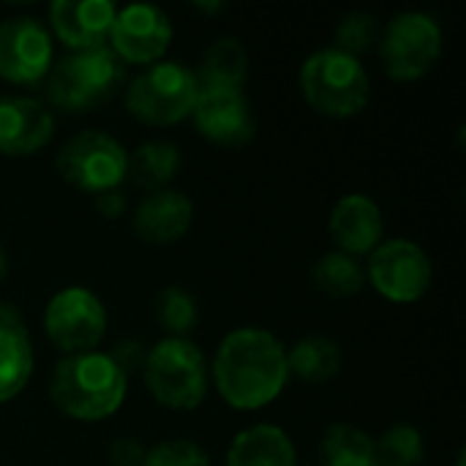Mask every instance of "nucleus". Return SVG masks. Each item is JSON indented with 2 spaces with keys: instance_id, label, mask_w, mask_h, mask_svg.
<instances>
[{
  "instance_id": "nucleus-1",
  "label": "nucleus",
  "mask_w": 466,
  "mask_h": 466,
  "mask_svg": "<svg viewBox=\"0 0 466 466\" xmlns=\"http://www.w3.org/2000/svg\"><path fill=\"white\" fill-rule=\"evenodd\" d=\"M218 396L243 412L273 404L287 382V347L265 328H238L227 333L208 369Z\"/></svg>"
},
{
  "instance_id": "nucleus-2",
  "label": "nucleus",
  "mask_w": 466,
  "mask_h": 466,
  "mask_svg": "<svg viewBox=\"0 0 466 466\" xmlns=\"http://www.w3.org/2000/svg\"><path fill=\"white\" fill-rule=\"evenodd\" d=\"M128 393V377L106 352L66 355L49 380V399L71 420L98 423L112 418Z\"/></svg>"
},
{
  "instance_id": "nucleus-3",
  "label": "nucleus",
  "mask_w": 466,
  "mask_h": 466,
  "mask_svg": "<svg viewBox=\"0 0 466 466\" xmlns=\"http://www.w3.org/2000/svg\"><path fill=\"white\" fill-rule=\"evenodd\" d=\"M300 90L314 112L325 117H352L366 109L371 79L358 57L328 46L303 60Z\"/></svg>"
},
{
  "instance_id": "nucleus-4",
  "label": "nucleus",
  "mask_w": 466,
  "mask_h": 466,
  "mask_svg": "<svg viewBox=\"0 0 466 466\" xmlns=\"http://www.w3.org/2000/svg\"><path fill=\"white\" fill-rule=\"evenodd\" d=\"M126 79L123 60L106 49H85L63 57L49 68L44 93L49 104L60 112H87L104 104Z\"/></svg>"
},
{
  "instance_id": "nucleus-5",
  "label": "nucleus",
  "mask_w": 466,
  "mask_h": 466,
  "mask_svg": "<svg viewBox=\"0 0 466 466\" xmlns=\"http://www.w3.org/2000/svg\"><path fill=\"white\" fill-rule=\"evenodd\" d=\"M145 385L167 410H197L208 396V360L191 339H161L147 350Z\"/></svg>"
},
{
  "instance_id": "nucleus-6",
  "label": "nucleus",
  "mask_w": 466,
  "mask_h": 466,
  "mask_svg": "<svg viewBox=\"0 0 466 466\" xmlns=\"http://www.w3.org/2000/svg\"><path fill=\"white\" fill-rule=\"evenodd\" d=\"M197 74L175 60H158L139 71L126 87V109L147 126H175L191 117L199 98Z\"/></svg>"
},
{
  "instance_id": "nucleus-7",
  "label": "nucleus",
  "mask_w": 466,
  "mask_h": 466,
  "mask_svg": "<svg viewBox=\"0 0 466 466\" xmlns=\"http://www.w3.org/2000/svg\"><path fill=\"white\" fill-rule=\"evenodd\" d=\"M385 74L396 82L426 76L442 55V27L426 11H401L380 33Z\"/></svg>"
},
{
  "instance_id": "nucleus-8",
  "label": "nucleus",
  "mask_w": 466,
  "mask_h": 466,
  "mask_svg": "<svg viewBox=\"0 0 466 466\" xmlns=\"http://www.w3.org/2000/svg\"><path fill=\"white\" fill-rule=\"evenodd\" d=\"M126 161L128 153L112 134L87 128L63 145L57 153V172L68 186L96 197L126 180Z\"/></svg>"
},
{
  "instance_id": "nucleus-9",
  "label": "nucleus",
  "mask_w": 466,
  "mask_h": 466,
  "mask_svg": "<svg viewBox=\"0 0 466 466\" xmlns=\"http://www.w3.org/2000/svg\"><path fill=\"white\" fill-rule=\"evenodd\" d=\"M44 333L63 355L93 352L106 333L104 303L85 287H66L44 309Z\"/></svg>"
},
{
  "instance_id": "nucleus-10",
  "label": "nucleus",
  "mask_w": 466,
  "mask_h": 466,
  "mask_svg": "<svg viewBox=\"0 0 466 466\" xmlns=\"http://www.w3.org/2000/svg\"><path fill=\"white\" fill-rule=\"evenodd\" d=\"M366 279L385 300L407 306V303H418L429 292L434 268L429 254L418 243L407 238H396L380 243L371 251Z\"/></svg>"
},
{
  "instance_id": "nucleus-11",
  "label": "nucleus",
  "mask_w": 466,
  "mask_h": 466,
  "mask_svg": "<svg viewBox=\"0 0 466 466\" xmlns=\"http://www.w3.org/2000/svg\"><path fill=\"white\" fill-rule=\"evenodd\" d=\"M52 68V33L35 16L0 22V76L11 85H35Z\"/></svg>"
},
{
  "instance_id": "nucleus-12",
  "label": "nucleus",
  "mask_w": 466,
  "mask_h": 466,
  "mask_svg": "<svg viewBox=\"0 0 466 466\" xmlns=\"http://www.w3.org/2000/svg\"><path fill=\"white\" fill-rule=\"evenodd\" d=\"M172 41V22L167 11L150 3H131L120 8L109 27L112 52L123 63L153 66L164 57Z\"/></svg>"
},
{
  "instance_id": "nucleus-13",
  "label": "nucleus",
  "mask_w": 466,
  "mask_h": 466,
  "mask_svg": "<svg viewBox=\"0 0 466 466\" xmlns=\"http://www.w3.org/2000/svg\"><path fill=\"white\" fill-rule=\"evenodd\" d=\"M197 131L224 147H243L257 134V117L243 90H199L194 104Z\"/></svg>"
},
{
  "instance_id": "nucleus-14",
  "label": "nucleus",
  "mask_w": 466,
  "mask_h": 466,
  "mask_svg": "<svg viewBox=\"0 0 466 466\" xmlns=\"http://www.w3.org/2000/svg\"><path fill=\"white\" fill-rule=\"evenodd\" d=\"M117 8L109 0H55L49 3V25L60 44L74 52L104 46Z\"/></svg>"
},
{
  "instance_id": "nucleus-15",
  "label": "nucleus",
  "mask_w": 466,
  "mask_h": 466,
  "mask_svg": "<svg viewBox=\"0 0 466 466\" xmlns=\"http://www.w3.org/2000/svg\"><path fill=\"white\" fill-rule=\"evenodd\" d=\"M55 117L46 104L27 96L0 98V153L33 156L52 139Z\"/></svg>"
},
{
  "instance_id": "nucleus-16",
  "label": "nucleus",
  "mask_w": 466,
  "mask_h": 466,
  "mask_svg": "<svg viewBox=\"0 0 466 466\" xmlns=\"http://www.w3.org/2000/svg\"><path fill=\"white\" fill-rule=\"evenodd\" d=\"M328 232L341 254L358 259L360 254H371L380 246L385 232L382 210L366 194H347L333 205Z\"/></svg>"
},
{
  "instance_id": "nucleus-17",
  "label": "nucleus",
  "mask_w": 466,
  "mask_h": 466,
  "mask_svg": "<svg viewBox=\"0 0 466 466\" xmlns=\"http://www.w3.org/2000/svg\"><path fill=\"white\" fill-rule=\"evenodd\" d=\"M194 221V205L183 191L161 188L147 194L139 208L134 210L131 227L139 240L150 246H169L177 243Z\"/></svg>"
},
{
  "instance_id": "nucleus-18",
  "label": "nucleus",
  "mask_w": 466,
  "mask_h": 466,
  "mask_svg": "<svg viewBox=\"0 0 466 466\" xmlns=\"http://www.w3.org/2000/svg\"><path fill=\"white\" fill-rule=\"evenodd\" d=\"M30 330L16 306L0 303V404L16 399L33 377Z\"/></svg>"
},
{
  "instance_id": "nucleus-19",
  "label": "nucleus",
  "mask_w": 466,
  "mask_h": 466,
  "mask_svg": "<svg viewBox=\"0 0 466 466\" xmlns=\"http://www.w3.org/2000/svg\"><path fill=\"white\" fill-rule=\"evenodd\" d=\"M227 466H298V453L284 429L273 423H257L232 440Z\"/></svg>"
},
{
  "instance_id": "nucleus-20",
  "label": "nucleus",
  "mask_w": 466,
  "mask_h": 466,
  "mask_svg": "<svg viewBox=\"0 0 466 466\" xmlns=\"http://www.w3.org/2000/svg\"><path fill=\"white\" fill-rule=\"evenodd\" d=\"M199 79V87L205 90H243L248 76V52L240 38L221 35L216 38L194 71Z\"/></svg>"
},
{
  "instance_id": "nucleus-21",
  "label": "nucleus",
  "mask_w": 466,
  "mask_h": 466,
  "mask_svg": "<svg viewBox=\"0 0 466 466\" xmlns=\"http://www.w3.org/2000/svg\"><path fill=\"white\" fill-rule=\"evenodd\" d=\"M180 169V150L167 139H150L137 145L126 161V180L147 194L167 188Z\"/></svg>"
},
{
  "instance_id": "nucleus-22",
  "label": "nucleus",
  "mask_w": 466,
  "mask_h": 466,
  "mask_svg": "<svg viewBox=\"0 0 466 466\" xmlns=\"http://www.w3.org/2000/svg\"><path fill=\"white\" fill-rule=\"evenodd\" d=\"M341 347L325 336L300 339L292 350H287V369L289 377H298L309 385H325L341 371Z\"/></svg>"
},
{
  "instance_id": "nucleus-23",
  "label": "nucleus",
  "mask_w": 466,
  "mask_h": 466,
  "mask_svg": "<svg viewBox=\"0 0 466 466\" xmlns=\"http://www.w3.org/2000/svg\"><path fill=\"white\" fill-rule=\"evenodd\" d=\"M374 442L369 431L352 423H333L319 445L322 466H377Z\"/></svg>"
},
{
  "instance_id": "nucleus-24",
  "label": "nucleus",
  "mask_w": 466,
  "mask_h": 466,
  "mask_svg": "<svg viewBox=\"0 0 466 466\" xmlns=\"http://www.w3.org/2000/svg\"><path fill=\"white\" fill-rule=\"evenodd\" d=\"M311 284L328 298H352L366 287V270L350 254H322L311 268Z\"/></svg>"
},
{
  "instance_id": "nucleus-25",
  "label": "nucleus",
  "mask_w": 466,
  "mask_h": 466,
  "mask_svg": "<svg viewBox=\"0 0 466 466\" xmlns=\"http://www.w3.org/2000/svg\"><path fill=\"white\" fill-rule=\"evenodd\" d=\"M156 322L167 333V339H188L191 330L199 322V309L197 300L180 289V287H167L156 295Z\"/></svg>"
},
{
  "instance_id": "nucleus-26",
  "label": "nucleus",
  "mask_w": 466,
  "mask_h": 466,
  "mask_svg": "<svg viewBox=\"0 0 466 466\" xmlns=\"http://www.w3.org/2000/svg\"><path fill=\"white\" fill-rule=\"evenodd\" d=\"M374 448H377V466H420L426 456L423 434L407 423L390 426L380 437V442H374Z\"/></svg>"
},
{
  "instance_id": "nucleus-27",
  "label": "nucleus",
  "mask_w": 466,
  "mask_h": 466,
  "mask_svg": "<svg viewBox=\"0 0 466 466\" xmlns=\"http://www.w3.org/2000/svg\"><path fill=\"white\" fill-rule=\"evenodd\" d=\"M380 33H382L380 19L371 11H347L336 25L333 49L347 52L360 60V55H366L380 41Z\"/></svg>"
},
{
  "instance_id": "nucleus-28",
  "label": "nucleus",
  "mask_w": 466,
  "mask_h": 466,
  "mask_svg": "<svg viewBox=\"0 0 466 466\" xmlns=\"http://www.w3.org/2000/svg\"><path fill=\"white\" fill-rule=\"evenodd\" d=\"M142 466H210V456L191 440H172L150 448Z\"/></svg>"
},
{
  "instance_id": "nucleus-29",
  "label": "nucleus",
  "mask_w": 466,
  "mask_h": 466,
  "mask_svg": "<svg viewBox=\"0 0 466 466\" xmlns=\"http://www.w3.org/2000/svg\"><path fill=\"white\" fill-rule=\"evenodd\" d=\"M106 355L112 358V363H115L126 377H131V374H137V371L145 369L147 350H145L142 341H137V339H120V341H115L112 352H106Z\"/></svg>"
},
{
  "instance_id": "nucleus-30",
  "label": "nucleus",
  "mask_w": 466,
  "mask_h": 466,
  "mask_svg": "<svg viewBox=\"0 0 466 466\" xmlns=\"http://www.w3.org/2000/svg\"><path fill=\"white\" fill-rule=\"evenodd\" d=\"M145 448L134 437H120L109 445V464L112 466H142L145 461Z\"/></svg>"
},
{
  "instance_id": "nucleus-31",
  "label": "nucleus",
  "mask_w": 466,
  "mask_h": 466,
  "mask_svg": "<svg viewBox=\"0 0 466 466\" xmlns=\"http://www.w3.org/2000/svg\"><path fill=\"white\" fill-rule=\"evenodd\" d=\"M96 210L104 216V218H117V216H123V210H126V197H123V191L120 188H112V191H104V194H96Z\"/></svg>"
},
{
  "instance_id": "nucleus-32",
  "label": "nucleus",
  "mask_w": 466,
  "mask_h": 466,
  "mask_svg": "<svg viewBox=\"0 0 466 466\" xmlns=\"http://www.w3.org/2000/svg\"><path fill=\"white\" fill-rule=\"evenodd\" d=\"M5 273H8V259H5V254H3V248H0V281L5 279Z\"/></svg>"
}]
</instances>
